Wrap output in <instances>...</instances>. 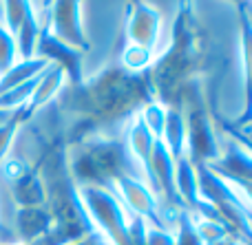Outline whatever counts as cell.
Listing matches in <instances>:
<instances>
[{
  "instance_id": "obj_7",
  "label": "cell",
  "mask_w": 252,
  "mask_h": 245,
  "mask_svg": "<svg viewBox=\"0 0 252 245\" xmlns=\"http://www.w3.org/2000/svg\"><path fill=\"white\" fill-rule=\"evenodd\" d=\"M239 29H241V64H244V113L232 124L235 128H248L252 119V11H248L246 4H239Z\"/></svg>"
},
{
  "instance_id": "obj_27",
  "label": "cell",
  "mask_w": 252,
  "mask_h": 245,
  "mask_svg": "<svg viewBox=\"0 0 252 245\" xmlns=\"http://www.w3.org/2000/svg\"><path fill=\"white\" fill-rule=\"evenodd\" d=\"M215 245H244V241H241L239 237H232V234H228L226 239H221V241H217Z\"/></svg>"
},
{
  "instance_id": "obj_15",
  "label": "cell",
  "mask_w": 252,
  "mask_h": 245,
  "mask_svg": "<svg viewBox=\"0 0 252 245\" xmlns=\"http://www.w3.org/2000/svg\"><path fill=\"white\" fill-rule=\"evenodd\" d=\"M49 66L47 60L42 57H31V60H18L7 73L0 75V95L16 86H22V84L35 80L44 69Z\"/></svg>"
},
{
  "instance_id": "obj_13",
  "label": "cell",
  "mask_w": 252,
  "mask_h": 245,
  "mask_svg": "<svg viewBox=\"0 0 252 245\" xmlns=\"http://www.w3.org/2000/svg\"><path fill=\"white\" fill-rule=\"evenodd\" d=\"M159 141L168 148L170 157L175 162L186 157V119H184L182 110L175 109V106L166 109V124Z\"/></svg>"
},
{
  "instance_id": "obj_9",
  "label": "cell",
  "mask_w": 252,
  "mask_h": 245,
  "mask_svg": "<svg viewBox=\"0 0 252 245\" xmlns=\"http://www.w3.org/2000/svg\"><path fill=\"white\" fill-rule=\"evenodd\" d=\"M53 230V217L47 206L18 208L16 212V234L20 243H33L44 239Z\"/></svg>"
},
{
  "instance_id": "obj_17",
  "label": "cell",
  "mask_w": 252,
  "mask_h": 245,
  "mask_svg": "<svg viewBox=\"0 0 252 245\" xmlns=\"http://www.w3.org/2000/svg\"><path fill=\"white\" fill-rule=\"evenodd\" d=\"M29 115H27V110L25 109H18V110H13L11 113V117L7 119V122L0 126V163L7 159V155H9V148H11V144H13V139H16V135H18V131H20V126L25 122H29Z\"/></svg>"
},
{
  "instance_id": "obj_1",
  "label": "cell",
  "mask_w": 252,
  "mask_h": 245,
  "mask_svg": "<svg viewBox=\"0 0 252 245\" xmlns=\"http://www.w3.org/2000/svg\"><path fill=\"white\" fill-rule=\"evenodd\" d=\"M80 201L87 210L95 232H100L109 245H133L128 232L130 215L124 210L122 201L109 188L100 186H80Z\"/></svg>"
},
{
  "instance_id": "obj_26",
  "label": "cell",
  "mask_w": 252,
  "mask_h": 245,
  "mask_svg": "<svg viewBox=\"0 0 252 245\" xmlns=\"http://www.w3.org/2000/svg\"><path fill=\"white\" fill-rule=\"evenodd\" d=\"M230 186L252 206V184H230Z\"/></svg>"
},
{
  "instance_id": "obj_28",
  "label": "cell",
  "mask_w": 252,
  "mask_h": 245,
  "mask_svg": "<svg viewBox=\"0 0 252 245\" xmlns=\"http://www.w3.org/2000/svg\"><path fill=\"white\" fill-rule=\"evenodd\" d=\"M18 245H53V241L49 239V234L44 239H40V241H33V243H18Z\"/></svg>"
},
{
  "instance_id": "obj_10",
  "label": "cell",
  "mask_w": 252,
  "mask_h": 245,
  "mask_svg": "<svg viewBox=\"0 0 252 245\" xmlns=\"http://www.w3.org/2000/svg\"><path fill=\"white\" fill-rule=\"evenodd\" d=\"M11 192L20 208H38L47 203V190L38 168L27 166L16 179H11Z\"/></svg>"
},
{
  "instance_id": "obj_4",
  "label": "cell",
  "mask_w": 252,
  "mask_h": 245,
  "mask_svg": "<svg viewBox=\"0 0 252 245\" xmlns=\"http://www.w3.org/2000/svg\"><path fill=\"white\" fill-rule=\"evenodd\" d=\"M49 33L62 44L78 51H89V40L82 27V4L75 0H60L49 9Z\"/></svg>"
},
{
  "instance_id": "obj_18",
  "label": "cell",
  "mask_w": 252,
  "mask_h": 245,
  "mask_svg": "<svg viewBox=\"0 0 252 245\" xmlns=\"http://www.w3.org/2000/svg\"><path fill=\"white\" fill-rule=\"evenodd\" d=\"M2 9V27L9 31L11 35L18 33V29L22 27L25 18L29 16L31 11V2H25V0H9V2H2L0 4Z\"/></svg>"
},
{
  "instance_id": "obj_5",
  "label": "cell",
  "mask_w": 252,
  "mask_h": 245,
  "mask_svg": "<svg viewBox=\"0 0 252 245\" xmlns=\"http://www.w3.org/2000/svg\"><path fill=\"white\" fill-rule=\"evenodd\" d=\"M49 20V18H47ZM35 57H42L49 64H56L62 69L64 78L69 80V84L73 86H82L84 75H82V51L71 49L66 44H62L60 40H56L49 33L47 22H42L38 38V47H35Z\"/></svg>"
},
{
  "instance_id": "obj_31",
  "label": "cell",
  "mask_w": 252,
  "mask_h": 245,
  "mask_svg": "<svg viewBox=\"0 0 252 245\" xmlns=\"http://www.w3.org/2000/svg\"><path fill=\"white\" fill-rule=\"evenodd\" d=\"M248 126H250V131H252V119H250V124H248Z\"/></svg>"
},
{
  "instance_id": "obj_3",
  "label": "cell",
  "mask_w": 252,
  "mask_h": 245,
  "mask_svg": "<svg viewBox=\"0 0 252 245\" xmlns=\"http://www.w3.org/2000/svg\"><path fill=\"white\" fill-rule=\"evenodd\" d=\"M186 157L192 166L199 163H213L221 157L219 141L215 135L210 119L204 106H190L186 117Z\"/></svg>"
},
{
  "instance_id": "obj_6",
  "label": "cell",
  "mask_w": 252,
  "mask_h": 245,
  "mask_svg": "<svg viewBox=\"0 0 252 245\" xmlns=\"http://www.w3.org/2000/svg\"><path fill=\"white\" fill-rule=\"evenodd\" d=\"M161 33V13L153 4L133 2L126 16V40L128 44L146 51H155Z\"/></svg>"
},
{
  "instance_id": "obj_22",
  "label": "cell",
  "mask_w": 252,
  "mask_h": 245,
  "mask_svg": "<svg viewBox=\"0 0 252 245\" xmlns=\"http://www.w3.org/2000/svg\"><path fill=\"white\" fill-rule=\"evenodd\" d=\"M151 62H153V53L146 51V49H139V47L128 44V47L122 51V64L128 71H133V73L144 71L148 64H151Z\"/></svg>"
},
{
  "instance_id": "obj_30",
  "label": "cell",
  "mask_w": 252,
  "mask_h": 245,
  "mask_svg": "<svg viewBox=\"0 0 252 245\" xmlns=\"http://www.w3.org/2000/svg\"><path fill=\"white\" fill-rule=\"evenodd\" d=\"M239 131L244 133V135H246V137H248V139L252 141V131H250V128H239Z\"/></svg>"
},
{
  "instance_id": "obj_25",
  "label": "cell",
  "mask_w": 252,
  "mask_h": 245,
  "mask_svg": "<svg viewBox=\"0 0 252 245\" xmlns=\"http://www.w3.org/2000/svg\"><path fill=\"white\" fill-rule=\"evenodd\" d=\"M69 245H109V243H106V239L102 237L100 232H95V230H93L89 237L80 239V241H75V243H69Z\"/></svg>"
},
{
  "instance_id": "obj_12",
  "label": "cell",
  "mask_w": 252,
  "mask_h": 245,
  "mask_svg": "<svg viewBox=\"0 0 252 245\" xmlns=\"http://www.w3.org/2000/svg\"><path fill=\"white\" fill-rule=\"evenodd\" d=\"M64 82H66V78H64L60 66L49 64L47 69H44V73L38 78V84H35V88H33V95H31L29 104L25 106L27 115L33 117V113H38V110L44 109L49 102L56 100L58 93L62 91V84Z\"/></svg>"
},
{
  "instance_id": "obj_16",
  "label": "cell",
  "mask_w": 252,
  "mask_h": 245,
  "mask_svg": "<svg viewBox=\"0 0 252 245\" xmlns=\"http://www.w3.org/2000/svg\"><path fill=\"white\" fill-rule=\"evenodd\" d=\"M40 29H42V22L38 20V13L33 11V4H31L29 16L25 18L22 27L18 29V33L13 35V40H16V49H18V60H31V57H35V47H38Z\"/></svg>"
},
{
  "instance_id": "obj_24",
  "label": "cell",
  "mask_w": 252,
  "mask_h": 245,
  "mask_svg": "<svg viewBox=\"0 0 252 245\" xmlns=\"http://www.w3.org/2000/svg\"><path fill=\"white\" fill-rule=\"evenodd\" d=\"M144 245H177V239H175V232H170L168 228H153V225H146Z\"/></svg>"
},
{
  "instance_id": "obj_23",
  "label": "cell",
  "mask_w": 252,
  "mask_h": 245,
  "mask_svg": "<svg viewBox=\"0 0 252 245\" xmlns=\"http://www.w3.org/2000/svg\"><path fill=\"white\" fill-rule=\"evenodd\" d=\"M177 232H175V239H177V245H204L201 239L197 237L195 225H192V219L186 210H182L177 215Z\"/></svg>"
},
{
  "instance_id": "obj_20",
  "label": "cell",
  "mask_w": 252,
  "mask_h": 245,
  "mask_svg": "<svg viewBox=\"0 0 252 245\" xmlns=\"http://www.w3.org/2000/svg\"><path fill=\"white\" fill-rule=\"evenodd\" d=\"M190 219H192V225H195L197 237L201 239L204 245H215L217 241H221V239H226L230 234L226 225L219 223V221L201 219V217H195V215H190Z\"/></svg>"
},
{
  "instance_id": "obj_19",
  "label": "cell",
  "mask_w": 252,
  "mask_h": 245,
  "mask_svg": "<svg viewBox=\"0 0 252 245\" xmlns=\"http://www.w3.org/2000/svg\"><path fill=\"white\" fill-rule=\"evenodd\" d=\"M166 109H168V106H166L164 102H146L142 113H139V119H142L144 126L153 133L155 139H161V133H164Z\"/></svg>"
},
{
  "instance_id": "obj_14",
  "label": "cell",
  "mask_w": 252,
  "mask_h": 245,
  "mask_svg": "<svg viewBox=\"0 0 252 245\" xmlns=\"http://www.w3.org/2000/svg\"><path fill=\"white\" fill-rule=\"evenodd\" d=\"M175 188H177L179 201L184 210L192 212L199 203V190H197V172L195 166L188 162V157H182L175 162Z\"/></svg>"
},
{
  "instance_id": "obj_29",
  "label": "cell",
  "mask_w": 252,
  "mask_h": 245,
  "mask_svg": "<svg viewBox=\"0 0 252 245\" xmlns=\"http://www.w3.org/2000/svg\"><path fill=\"white\" fill-rule=\"evenodd\" d=\"M11 113H13V110H0V126H2V124L11 117Z\"/></svg>"
},
{
  "instance_id": "obj_2",
  "label": "cell",
  "mask_w": 252,
  "mask_h": 245,
  "mask_svg": "<svg viewBox=\"0 0 252 245\" xmlns=\"http://www.w3.org/2000/svg\"><path fill=\"white\" fill-rule=\"evenodd\" d=\"M113 186L118 190L115 197L122 201L128 215L139 217L142 221H146V225H153V228H168V217L161 210V203L151 192L146 181L137 179L135 175H122L115 179Z\"/></svg>"
},
{
  "instance_id": "obj_8",
  "label": "cell",
  "mask_w": 252,
  "mask_h": 245,
  "mask_svg": "<svg viewBox=\"0 0 252 245\" xmlns=\"http://www.w3.org/2000/svg\"><path fill=\"white\" fill-rule=\"evenodd\" d=\"M206 166L228 184H252V155L237 141H230L226 153Z\"/></svg>"
},
{
  "instance_id": "obj_11",
  "label": "cell",
  "mask_w": 252,
  "mask_h": 245,
  "mask_svg": "<svg viewBox=\"0 0 252 245\" xmlns=\"http://www.w3.org/2000/svg\"><path fill=\"white\" fill-rule=\"evenodd\" d=\"M155 141L157 139L153 137V133L144 126V122L137 115V117L133 119V124L128 126V131H126V146H128L130 157L142 166L148 181H151V159H153V150H155ZM148 188H151V186H148Z\"/></svg>"
},
{
  "instance_id": "obj_21",
  "label": "cell",
  "mask_w": 252,
  "mask_h": 245,
  "mask_svg": "<svg viewBox=\"0 0 252 245\" xmlns=\"http://www.w3.org/2000/svg\"><path fill=\"white\" fill-rule=\"evenodd\" d=\"M16 62H18L16 40H13V35L2 27V22H0V75L7 73Z\"/></svg>"
}]
</instances>
